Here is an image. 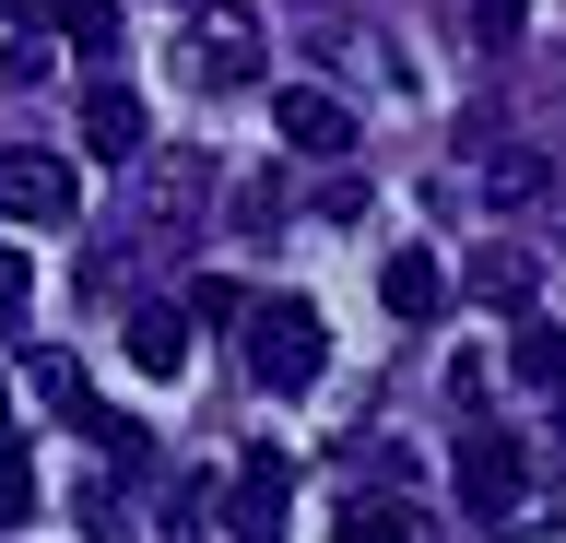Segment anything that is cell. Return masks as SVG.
<instances>
[{"instance_id":"obj_2","label":"cell","mask_w":566,"mask_h":543,"mask_svg":"<svg viewBox=\"0 0 566 543\" xmlns=\"http://www.w3.org/2000/svg\"><path fill=\"white\" fill-rule=\"evenodd\" d=\"M318 366H331V320L307 295H260L248 307V378L260 390H318Z\"/></svg>"},{"instance_id":"obj_12","label":"cell","mask_w":566,"mask_h":543,"mask_svg":"<svg viewBox=\"0 0 566 543\" xmlns=\"http://www.w3.org/2000/svg\"><path fill=\"white\" fill-rule=\"evenodd\" d=\"M543 189H555V166H543V154H531V143L484 154V201H495V213H531V201H543Z\"/></svg>"},{"instance_id":"obj_11","label":"cell","mask_w":566,"mask_h":543,"mask_svg":"<svg viewBox=\"0 0 566 543\" xmlns=\"http://www.w3.org/2000/svg\"><path fill=\"white\" fill-rule=\"evenodd\" d=\"M118 355H130L142 378H177V366H189V307H130Z\"/></svg>"},{"instance_id":"obj_18","label":"cell","mask_w":566,"mask_h":543,"mask_svg":"<svg viewBox=\"0 0 566 543\" xmlns=\"http://www.w3.org/2000/svg\"><path fill=\"white\" fill-rule=\"evenodd\" d=\"M189 201H201V178H189V166H154V224H177Z\"/></svg>"},{"instance_id":"obj_5","label":"cell","mask_w":566,"mask_h":543,"mask_svg":"<svg viewBox=\"0 0 566 543\" xmlns=\"http://www.w3.org/2000/svg\"><path fill=\"white\" fill-rule=\"evenodd\" d=\"M283 508H295V449H283V437H260V449L237 461L224 532H237V543H283Z\"/></svg>"},{"instance_id":"obj_15","label":"cell","mask_w":566,"mask_h":543,"mask_svg":"<svg viewBox=\"0 0 566 543\" xmlns=\"http://www.w3.org/2000/svg\"><path fill=\"white\" fill-rule=\"evenodd\" d=\"M507 366H520L531 390H566V331H543V320H520V331H507Z\"/></svg>"},{"instance_id":"obj_6","label":"cell","mask_w":566,"mask_h":543,"mask_svg":"<svg viewBox=\"0 0 566 543\" xmlns=\"http://www.w3.org/2000/svg\"><path fill=\"white\" fill-rule=\"evenodd\" d=\"M83 213V178L60 154H0V224H71Z\"/></svg>"},{"instance_id":"obj_14","label":"cell","mask_w":566,"mask_h":543,"mask_svg":"<svg viewBox=\"0 0 566 543\" xmlns=\"http://www.w3.org/2000/svg\"><path fill=\"white\" fill-rule=\"evenodd\" d=\"M343 543H424V520L401 497H343Z\"/></svg>"},{"instance_id":"obj_17","label":"cell","mask_w":566,"mask_h":543,"mask_svg":"<svg viewBox=\"0 0 566 543\" xmlns=\"http://www.w3.org/2000/svg\"><path fill=\"white\" fill-rule=\"evenodd\" d=\"M24 307H35V260H24V249H0V343L24 331Z\"/></svg>"},{"instance_id":"obj_13","label":"cell","mask_w":566,"mask_h":543,"mask_svg":"<svg viewBox=\"0 0 566 543\" xmlns=\"http://www.w3.org/2000/svg\"><path fill=\"white\" fill-rule=\"evenodd\" d=\"M531 284H543V260H531V249H484V260H472V295H484V307H507V320L531 307Z\"/></svg>"},{"instance_id":"obj_7","label":"cell","mask_w":566,"mask_h":543,"mask_svg":"<svg viewBox=\"0 0 566 543\" xmlns=\"http://www.w3.org/2000/svg\"><path fill=\"white\" fill-rule=\"evenodd\" d=\"M272 130H283V154H354V107L331 95V83H283Z\"/></svg>"},{"instance_id":"obj_4","label":"cell","mask_w":566,"mask_h":543,"mask_svg":"<svg viewBox=\"0 0 566 543\" xmlns=\"http://www.w3.org/2000/svg\"><path fill=\"white\" fill-rule=\"evenodd\" d=\"M35 401H48V414H60V426L83 437L106 472H142V461H154V449H142V426H130V414H106V401H95V378H83L71 355H48V366H35Z\"/></svg>"},{"instance_id":"obj_3","label":"cell","mask_w":566,"mask_h":543,"mask_svg":"<svg viewBox=\"0 0 566 543\" xmlns=\"http://www.w3.org/2000/svg\"><path fill=\"white\" fill-rule=\"evenodd\" d=\"M520 508H531V449L507 426H472L460 437V520L472 532H507Z\"/></svg>"},{"instance_id":"obj_23","label":"cell","mask_w":566,"mask_h":543,"mask_svg":"<svg viewBox=\"0 0 566 543\" xmlns=\"http://www.w3.org/2000/svg\"><path fill=\"white\" fill-rule=\"evenodd\" d=\"M555 414H566V390H555Z\"/></svg>"},{"instance_id":"obj_1","label":"cell","mask_w":566,"mask_h":543,"mask_svg":"<svg viewBox=\"0 0 566 543\" xmlns=\"http://www.w3.org/2000/svg\"><path fill=\"white\" fill-rule=\"evenodd\" d=\"M177 72H189V95H248L260 83V12L248 0H201L177 24Z\"/></svg>"},{"instance_id":"obj_8","label":"cell","mask_w":566,"mask_h":543,"mask_svg":"<svg viewBox=\"0 0 566 543\" xmlns=\"http://www.w3.org/2000/svg\"><path fill=\"white\" fill-rule=\"evenodd\" d=\"M12 36H71L83 60H118V0H12Z\"/></svg>"},{"instance_id":"obj_19","label":"cell","mask_w":566,"mask_h":543,"mask_svg":"<svg viewBox=\"0 0 566 543\" xmlns=\"http://www.w3.org/2000/svg\"><path fill=\"white\" fill-rule=\"evenodd\" d=\"M237 224H248V237H272V224H283V189H272V178L237 189Z\"/></svg>"},{"instance_id":"obj_9","label":"cell","mask_w":566,"mask_h":543,"mask_svg":"<svg viewBox=\"0 0 566 543\" xmlns=\"http://www.w3.org/2000/svg\"><path fill=\"white\" fill-rule=\"evenodd\" d=\"M142 143H154L142 95H130V83H95V95H83V154H106V166H142Z\"/></svg>"},{"instance_id":"obj_10","label":"cell","mask_w":566,"mask_h":543,"mask_svg":"<svg viewBox=\"0 0 566 543\" xmlns=\"http://www.w3.org/2000/svg\"><path fill=\"white\" fill-rule=\"evenodd\" d=\"M378 307H389V320H437V307H449L437 249H389V260H378Z\"/></svg>"},{"instance_id":"obj_22","label":"cell","mask_w":566,"mask_h":543,"mask_svg":"<svg viewBox=\"0 0 566 543\" xmlns=\"http://www.w3.org/2000/svg\"><path fill=\"white\" fill-rule=\"evenodd\" d=\"M555 532H566V484H555Z\"/></svg>"},{"instance_id":"obj_20","label":"cell","mask_w":566,"mask_h":543,"mask_svg":"<svg viewBox=\"0 0 566 543\" xmlns=\"http://www.w3.org/2000/svg\"><path fill=\"white\" fill-rule=\"evenodd\" d=\"M520 12H531V0H472V24H484V36H520Z\"/></svg>"},{"instance_id":"obj_16","label":"cell","mask_w":566,"mask_h":543,"mask_svg":"<svg viewBox=\"0 0 566 543\" xmlns=\"http://www.w3.org/2000/svg\"><path fill=\"white\" fill-rule=\"evenodd\" d=\"M24 520H35V461L0 437V532H24Z\"/></svg>"},{"instance_id":"obj_21","label":"cell","mask_w":566,"mask_h":543,"mask_svg":"<svg viewBox=\"0 0 566 543\" xmlns=\"http://www.w3.org/2000/svg\"><path fill=\"white\" fill-rule=\"evenodd\" d=\"M0 426H12V378H0Z\"/></svg>"}]
</instances>
